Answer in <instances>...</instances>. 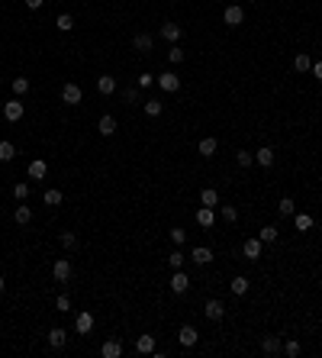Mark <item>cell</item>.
Returning <instances> with one entry per match:
<instances>
[{
	"mask_svg": "<svg viewBox=\"0 0 322 358\" xmlns=\"http://www.w3.org/2000/svg\"><path fill=\"white\" fill-rule=\"evenodd\" d=\"M81 100H84V91H81L74 81H68V84L62 87V103H68V107H77Z\"/></svg>",
	"mask_w": 322,
	"mask_h": 358,
	"instance_id": "obj_1",
	"label": "cell"
},
{
	"mask_svg": "<svg viewBox=\"0 0 322 358\" xmlns=\"http://www.w3.org/2000/svg\"><path fill=\"white\" fill-rule=\"evenodd\" d=\"M223 20H226V26H242L245 23V10L238 7V3H232V7H226Z\"/></svg>",
	"mask_w": 322,
	"mask_h": 358,
	"instance_id": "obj_2",
	"label": "cell"
},
{
	"mask_svg": "<svg viewBox=\"0 0 322 358\" xmlns=\"http://www.w3.org/2000/svg\"><path fill=\"white\" fill-rule=\"evenodd\" d=\"M203 316H207L209 323H219V319L226 316V307H223V300H209V304L203 307Z\"/></svg>",
	"mask_w": 322,
	"mask_h": 358,
	"instance_id": "obj_3",
	"label": "cell"
},
{
	"mask_svg": "<svg viewBox=\"0 0 322 358\" xmlns=\"http://www.w3.org/2000/svg\"><path fill=\"white\" fill-rule=\"evenodd\" d=\"M161 84V91H168V94H174V91H181V78H177L174 71H164L161 78H155Z\"/></svg>",
	"mask_w": 322,
	"mask_h": 358,
	"instance_id": "obj_4",
	"label": "cell"
},
{
	"mask_svg": "<svg viewBox=\"0 0 322 358\" xmlns=\"http://www.w3.org/2000/svg\"><path fill=\"white\" fill-rule=\"evenodd\" d=\"M100 355L103 358H119L123 355V342H119V339H107V342L100 345Z\"/></svg>",
	"mask_w": 322,
	"mask_h": 358,
	"instance_id": "obj_5",
	"label": "cell"
},
{
	"mask_svg": "<svg viewBox=\"0 0 322 358\" xmlns=\"http://www.w3.org/2000/svg\"><path fill=\"white\" fill-rule=\"evenodd\" d=\"M197 339H200V333L193 326H181V333H177V342L184 345V349H190V345H197Z\"/></svg>",
	"mask_w": 322,
	"mask_h": 358,
	"instance_id": "obj_6",
	"label": "cell"
},
{
	"mask_svg": "<svg viewBox=\"0 0 322 358\" xmlns=\"http://www.w3.org/2000/svg\"><path fill=\"white\" fill-rule=\"evenodd\" d=\"M261 245H264L261 239H248L245 245H242V255H245L248 262H258V258H261Z\"/></svg>",
	"mask_w": 322,
	"mask_h": 358,
	"instance_id": "obj_7",
	"label": "cell"
},
{
	"mask_svg": "<svg viewBox=\"0 0 322 358\" xmlns=\"http://www.w3.org/2000/svg\"><path fill=\"white\" fill-rule=\"evenodd\" d=\"M3 117H7L10 123H20V119H23V103H20V100L3 103Z\"/></svg>",
	"mask_w": 322,
	"mask_h": 358,
	"instance_id": "obj_8",
	"label": "cell"
},
{
	"mask_svg": "<svg viewBox=\"0 0 322 358\" xmlns=\"http://www.w3.org/2000/svg\"><path fill=\"white\" fill-rule=\"evenodd\" d=\"M52 274H55V281H68L71 278V262L68 258H58L52 265Z\"/></svg>",
	"mask_w": 322,
	"mask_h": 358,
	"instance_id": "obj_9",
	"label": "cell"
},
{
	"mask_svg": "<svg viewBox=\"0 0 322 358\" xmlns=\"http://www.w3.org/2000/svg\"><path fill=\"white\" fill-rule=\"evenodd\" d=\"M261 352H264V355H277V352H284V345H280L277 335H264V339H261Z\"/></svg>",
	"mask_w": 322,
	"mask_h": 358,
	"instance_id": "obj_10",
	"label": "cell"
},
{
	"mask_svg": "<svg viewBox=\"0 0 322 358\" xmlns=\"http://www.w3.org/2000/svg\"><path fill=\"white\" fill-rule=\"evenodd\" d=\"M254 162H258L261 168H271V165H274V148H268V145H261L258 152H254Z\"/></svg>",
	"mask_w": 322,
	"mask_h": 358,
	"instance_id": "obj_11",
	"label": "cell"
},
{
	"mask_svg": "<svg viewBox=\"0 0 322 358\" xmlns=\"http://www.w3.org/2000/svg\"><path fill=\"white\" fill-rule=\"evenodd\" d=\"M187 287H190L187 274L184 271H174V278H171V290H174V294H187Z\"/></svg>",
	"mask_w": 322,
	"mask_h": 358,
	"instance_id": "obj_12",
	"label": "cell"
},
{
	"mask_svg": "<svg viewBox=\"0 0 322 358\" xmlns=\"http://www.w3.org/2000/svg\"><path fill=\"white\" fill-rule=\"evenodd\" d=\"M74 329H77L81 335H87V333L93 329V316H91V313H77V319H74Z\"/></svg>",
	"mask_w": 322,
	"mask_h": 358,
	"instance_id": "obj_13",
	"label": "cell"
},
{
	"mask_svg": "<svg viewBox=\"0 0 322 358\" xmlns=\"http://www.w3.org/2000/svg\"><path fill=\"white\" fill-rule=\"evenodd\" d=\"M48 174V165L42 162V158H36V162H29V178L32 181H42Z\"/></svg>",
	"mask_w": 322,
	"mask_h": 358,
	"instance_id": "obj_14",
	"label": "cell"
},
{
	"mask_svg": "<svg viewBox=\"0 0 322 358\" xmlns=\"http://www.w3.org/2000/svg\"><path fill=\"white\" fill-rule=\"evenodd\" d=\"M190 258L197 262V265H209V262H213V252H209L207 245H197V249L190 252Z\"/></svg>",
	"mask_w": 322,
	"mask_h": 358,
	"instance_id": "obj_15",
	"label": "cell"
},
{
	"mask_svg": "<svg viewBox=\"0 0 322 358\" xmlns=\"http://www.w3.org/2000/svg\"><path fill=\"white\" fill-rule=\"evenodd\" d=\"M65 342H68V333H65V329H52V333H48V345H52V349H65Z\"/></svg>",
	"mask_w": 322,
	"mask_h": 358,
	"instance_id": "obj_16",
	"label": "cell"
},
{
	"mask_svg": "<svg viewBox=\"0 0 322 358\" xmlns=\"http://www.w3.org/2000/svg\"><path fill=\"white\" fill-rule=\"evenodd\" d=\"M161 39L177 42V39H181V26H177V23H164V26H161Z\"/></svg>",
	"mask_w": 322,
	"mask_h": 358,
	"instance_id": "obj_17",
	"label": "cell"
},
{
	"mask_svg": "<svg viewBox=\"0 0 322 358\" xmlns=\"http://www.w3.org/2000/svg\"><path fill=\"white\" fill-rule=\"evenodd\" d=\"M136 352H142V355H152V352H155V335H138Z\"/></svg>",
	"mask_w": 322,
	"mask_h": 358,
	"instance_id": "obj_18",
	"label": "cell"
},
{
	"mask_svg": "<svg viewBox=\"0 0 322 358\" xmlns=\"http://www.w3.org/2000/svg\"><path fill=\"white\" fill-rule=\"evenodd\" d=\"M97 133H100V136H113V133H116V119H113V117H100Z\"/></svg>",
	"mask_w": 322,
	"mask_h": 358,
	"instance_id": "obj_19",
	"label": "cell"
},
{
	"mask_svg": "<svg viewBox=\"0 0 322 358\" xmlns=\"http://www.w3.org/2000/svg\"><path fill=\"white\" fill-rule=\"evenodd\" d=\"M97 91H100V94H113V91H116V78H110V74H100V78H97Z\"/></svg>",
	"mask_w": 322,
	"mask_h": 358,
	"instance_id": "obj_20",
	"label": "cell"
},
{
	"mask_svg": "<svg viewBox=\"0 0 322 358\" xmlns=\"http://www.w3.org/2000/svg\"><path fill=\"white\" fill-rule=\"evenodd\" d=\"M197 223L203 226V229H209V226H213V207H200L197 210Z\"/></svg>",
	"mask_w": 322,
	"mask_h": 358,
	"instance_id": "obj_21",
	"label": "cell"
},
{
	"mask_svg": "<svg viewBox=\"0 0 322 358\" xmlns=\"http://www.w3.org/2000/svg\"><path fill=\"white\" fill-rule=\"evenodd\" d=\"M229 290L235 297H242V294H248V278H242V274H238V278H232V284H229Z\"/></svg>",
	"mask_w": 322,
	"mask_h": 358,
	"instance_id": "obj_22",
	"label": "cell"
},
{
	"mask_svg": "<svg viewBox=\"0 0 322 358\" xmlns=\"http://www.w3.org/2000/svg\"><path fill=\"white\" fill-rule=\"evenodd\" d=\"M13 158H16V145L3 139L0 142V162H13Z\"/></svg>",
	"mask_w": 322,
	"mask_h": 358,
	"instance_id": "obj_23",
	"label": "cell"
},
{
	"mask_svg": "<svg viewBox=\"0 0 322 358\" xmlns=\"http://www.w3.org/2000/svg\"><path fill=\"white\" fill-rule=\"evenodd\" d=\"M132 46H136L138 52H148V48H152V36H148V32H136V39H132Z\"/></svg>",
	"mask_w": 322,
	"mask_h": 358,
	"instance_id": "obj_24",
	"label": "cell"
},
{
	"mask_svg": "<svg viewBox=\"0 0 322 358\" xmlns=\"http://www.w3.org/2000/svg\"><path fill=\"white\" fill-rule=\"evenodd\" d=\"M293 68H297V71H309V68H313V58H309L306 52H299L297 58H293Z\"/></svg>",
	"mask_w": 322,
	"mask_h": 358,
	"instance_id": "obj_25",
	"label": "cell"
},
{
	"mask_svg": "<svg viewBox=\"0 0 322 358\" xmlns=\"http://www.w3.org/2000/svg\"><path fill=\"white\" fill-rule=\"evenodd\" d=\"M293 210H297V207H293V200H290V197H284V200L277 203V213H280L284 219H290V216H293Z\"/></svg>",
	"mask_w": 322,
	"mask_h": 358,
	"instance_id": "obj_26",
	"label": "cell"
},
{
	"mask_svg": "<svg viewBox=\"0 0 322 358\" xmlns=\"http://www.w3.org/2000/svg\"><path fill=\"white\" fill-rule=\"evenodd\" d=\"M277 236H280V229H277V226H264V229L258 233V239L261 242H277Z\"/></svg>",
	"mask_w": 322,
	"mask_h": 358,
	"instance_id": "obj_27",
	"label": "cell"
},
{
	"mask_svg": "<svg viewBox=\"0 0 322 358\" xmlns=\"http://www.w3.org/2000/svg\"><path fill=\"white\" fill-rule=\"evenodd\" d=\"M13 219H16V223H20V226H26V223H29V219H32V207H16Z\"/></svg>",
	"mask_w": 322,
	"mask_h": 358,
	"instance_id": "obj_28",
	"label": "cell"
},
{
	"mask_svg": "<svg viewBox=\"0 0 322 358\" xmlns=\"http://www.w3.org/2000/svg\"><path fill=\"white\" fill-rule=\"evenodd\" d=\"M200 200H203V207H216V203H219V194H216L213 187H207V191L200 194Z\"/></svg>",
	"mask_w": 322,
	"mask_h": 358,
	"instance_id": "obj_29",
	"label": "cell"
},
{
	"mask_svg": "<svg viewBox=\"0 0 322 358\" xmlns=\"http://www.w3.org/2000/svg\"><path fill=\"white\" fill-rule=\"evenodd\" d=\"M200 155L213 158L216 155V139H200Z\"/></svg>",
	"mask_w": 322,
	"mask_h": 358,
	"instance_id": "obj_30",
	"label": "cell"
},
{
	"mask_svg": "<svg viewBox=\"0 0 322 358\" xmlns=\"http://www.w3.org/2000/svg\"><path fill=\"white\" fill-rule=\"evenodd\" d=\"M168 265L174 268V271H181V268H184V252H171V255H168Z\"/></svg>",
	"mask_w": 322,
	"mask_h": 358,
	"instance_id": "obj_31",
	"label": "cell"
},
{
	"mask_svg": "<svg viewBox=\"0 0 322 358\" xmlns=\"http://www.w3.org/2000/svg\"><path fill=\"white\" fill-rule=\"evenodd\" d=\"M171 242H174V245H184V242H187V229L174 226V229H171Z\"/></svg>",
	"mask_w": 322,
	"mask_h": 358,
	"instance_id": "obj_32",
	"label": "cell"
},
{
	"mask_svg": "<svg viewBox=\"0 0 322 358\" xmlns=\"http://www.w3.org/2000/svg\"><path fill=\"white\" fill-rule=\"evenodd\" d=\"M55 26H58V29H62V32H71V29H74V20H71L68 13H62V16H58V23H55Z\"/></svg>",
	"mask_w": 322,
	"mask_h": 358,
	"instance_id": "obj_33",
	"label": "cell"
},
{
	"mask_svg": "<svg viewBox=\"0 0 322 358\" xmlns=\"http://www.w3.org/2000/svg\"><path fill=\"white\" fill-rule=\"evenodd\" d=\"M284 352H287V355H290V358H297L299 352H303V345H299L297 339H290V342H284Z\"/></svg>",
	"mask_w": 322,
	"mask_h": 358,
	"instance_id": "obj_34",
	"label": "cell"
},
{
	"mask_svg": "<svg viewBox=\"0 0 322 358\" xmlns=\"http://www.w3.org/2000/svg\"><path fill=\"white\" fill-rule=\"evenodd\" d=\"M62 200H65L62 191H46V203H48V207H58Z\"/></svg>",
	"mask_w": 322,
	"mask_h": 358,
	"instance_id": "obj_35",
	"label": "cell"
},
{
	"mask_svg": "<svg viewBox=\"0 0 322 358\" xmlns=\"http://www.w3.org/2000/svg\"><path fill=\"white\" fill-rule=\"evenodd\" d=\"M145 113L148 117H161V100H145Z\"/></svg>",
	"mask_w": 322,
	"mask_h": 358,
	"instance_id": "obj_36",
	"label": "cell"
},
{
	"mask_svg": "<svg viewBox=\"0 0 322 358\" xmlns=\"http://www.w3.org/2000/svg\"><path fill=\"white\" fill-rule=\"evenodd\" d=\"M238 165H242V168H248V165H252L254 162V155H252V152H245V148H238Z\"/></svg>",
	"mask_w": 322,
	"mask_h": 358,
	"instance_id": "obj_37",
	"label": "cell"
},
{
	"mask_svg": "<svg viewBox=\"0 0 322 358\" xmlns=\"http://www.w3.org/2000/svg\"><path fill=\"white\" fill-rule=\"evenodd\" d=\"M309 226H313V216H306V213H299V216H297V229H299V233H306Z\"/></svg>",
	"mask_w": 322,
	"mask_h": 358,
	"instance_id": "obj_38",
	"label": "cell"
},
{
	"mask_svg": "<svg viewBox=\"0 0 322 358\" xmlns=\"http://www.w3.org/2000/svg\"><path fill=\"white\" fill-rule=\"evenodd\" d=\"M13 91L16 94H26V91H29V78H13Z\"/></svg>",
	"mask_w": 322,
	"mask_h": 358,
	"instance_id": "obj_39",
	"label": "cell"
},
{
	"mask_svg": "<svg viewBox=\"0 0 322 358\" xmlns=\"http://www.w3.org/2000/svg\"><path fill=\"white\" fill-rule=\"evenodd\" d=\"M168 58H171V62H184V48H181V46H171V52H168Z\"/></svg>",
	"mask_w": 322,
	"mask_h": 358,
	"instance_id": "obj_40",
	"label": "cell"
},
{
	"mask_svg": "<svg viewBox=\"0 0 322 358\" xmlns=\"http://www.w3.org/2000/svg\"><path fill=\"white\" fill-rule=\"evenodd\" d=\"M55 307H58V313H68L71 310V300L65 294H58V300H55Z\"/></svg>",
	"mask_w": 322,
	"mask_h": 358,
	"instance_id": "obj_41",
	"label": "cell"
},
{
	"mask_svg": "<svg viewBox=\"0 0 322 358\" xmlns=\"http://www.w3.org/2000/svg\"><path fill=\"white\" fill-rule=\"evenodd\" d=\"M62 245H65V249H74V245H77V236L74 233H62Z\"/></svg>",
	"mask_w": 322,
	"mask_h": 358,
	"instance_id": "obj_42",
	"label": "cell"
},
{
	"mask_svg": "<svg viewBox=\"0 0 322 358\" xmlns=\"http://www.w3.org/2000/svg\"><path fill=\"white\" fill-rule=\"evenodd\" d=\"M13 194H16V200H26V197H29V184H16Z\"/></svg>",
	"mask_w": 322,
	"mask_h": 358,
	"instance_id": "obj_43",
	"label": "cell"
},
{
	"mask_svg": "<svg viewBox=\"0 0 322 358\" xmlns=\"http://www.w3.org/2000/svg\"><path fill=\"white\" fill-rule=\"evenodd\" d=\"M223 216L229 219V223H235V219H238V210H235V207H223Z\"/></svg>",
	"mask_w": 322,
	"mask_h": 358,
	"instance_id": "obj_44",
	"label": "cell"
},
{
	"mask_svg": "<svg viewBox=\"0 0 322 358\" xmlns=\"http://www.w3.org/2000/svg\"><path fill=\"white\" fill-rule=\"evenodd\" d=\"M155 84V74H138V87H152Z\"/></svg>",
	"mask_w": 322,
	"mask_h": 358,
	"instance_id": "obj_45",
	"label": "cell"
},
{
	"mask_svg": "<svg viewBox=\"0 0 322 358\" xmlns=\"http://www.w3.org/2000/svg\"><path fill=\"white\" fill-rule=\"evenodd\" d=\"M309 71H313V74H316V81H322V62H316V65H313V68H309Z\"/></svg>",
	"mask_w": 322,
	"mask_h": 358,
	"instance_id": "obj_46",
	"label": "cell"
},
{
	"mask_svg": "<svg viewBox=\"0 0 322 358\" xmlns=\"http://www.w3.org/2000/svg\"><path fill=\"white\" fill-rule=\"evenodd\" d=\"M42 3H46V0H26V7H29V10H39Z\"/></svg>",
	"mask_w": 322,
	"mask_h": 358,
	"instance_id": "obj_47",
	"label": "cell"
},
{
	"mask_svg": "<svg viewBox=\"0 0 322 358\" xmlns=\"http://www.w3.org/2000/svg\"><path fill=\"white\" fill-rule=\"evenodd\" d=\"M3 290H7V281H3V278H0V294H3Z\"/></svg>",
	"mask_w": 322,
	"mask_h": 358,
	"instance_id": "obj_48",
	"label": "cell"
},
{
	"mask_svg": "<svg viewBox=\"0 0 322 358\" xmlns=\"http://www.w3.org/2000/svg\"><path fill=\"white\" fill-rule=\"evenodd\" d=\"M248 3H258V0H248Z\"/></svg>",
	"mask_w": 322,
	"mask_h": 358,
	"instance_id": "obj_49",
	"label": "cell"
},
{
	"mask_svg": "<svg viewBox=\"0 0 322 358\" xmlns=\"http://www.w3.org/2000/svg\"><path fill=\"white\" fill-rule=\"evenodd\" d=\"M0 84H3V78H0Z\"/></svg>",
	"mask_w": 322,
	"mask_h": 358,
	"instance_id": "obj_50",
	"label": "cell"
}]
</instances>
